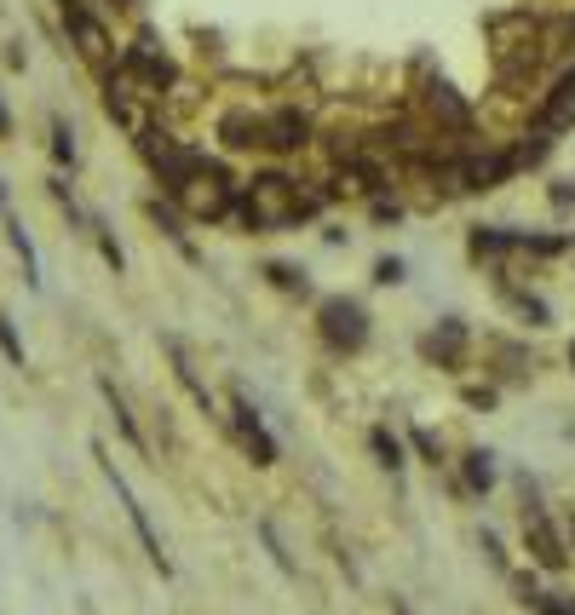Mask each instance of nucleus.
Here are the masks:
<instances>
[{
    "label": "nucleus",
    "mask_w": 575,
    "mask_h": 615,
    "mask_svg": "<svg viewBox=\"0 0 575 615\" xmlns=\"http://www.w3.org/2000/svg\"><path fill=\"white\" fill-rule=\"evenodd\" d=\"M236 196H242V184L230 179L213 156L196 161V167H190V179L173 190V202H179L196 225H225L230 213H236Z\"/></svg>",
    "instance_id": "obj_1"
},
{
    "label": "nucleus",
    "mask_w": 575,
    "mask_h": 615,
    "mask_svg": "<svg viewBox=\"0 0 575 615\" xmlns=\"http://www.w3.org/2000/svg\"><path fill=\"white\" fill-rule=\"evenodd\" d=\"M92 455H98V466H104V478H110L115 501L127 506V518H133L138 541H144V558H150V564H156L161 575H173V558H167V547H161V535H156V529H150V512H144V506H138L133 483H127V478H121V472H115V460H110V449H104V443H98V449H92Z\"/></svg>",
    "instance_id": "obj_2"
},
{
    "label": "nucleus",
    "mask_w": 575,
    "mask_h": 615,
    "mask_svg": "<svg viewBox=\"0 0 575 615\" xmlns=\"http://www.w3.org/2000/svg\"><path fill=\"white\" fill-rule=\"evenodd\" d=\"M317 328L322 340L334 345V351H363L368 345V311L357 299H322L317 305Z\"/></svg>",
    "instance_id": "obj_3"
},
{
    "label": "nucleus",
    "mask_w": 575,
    "mask_h": 615,
    "mask_svg": "<svg viewBox=\"0 0 575 615\" xmlns=\"http://www.w3.org/2000/svg\"><path fill=\"white\" fill-rule=\"evenodd\" d=\"M449 173H455V190H472V196H478V190H501V184L518 173V156H512V150H472V156H455Z\"/></svg>",
    "instance_id": "obj_4"
},
{
    "label": "nucleus",
    "mask_w": 575,
    "mask_h": 615,
    "mask_svg": "<svg viewBox=\"0 0 575 615\" xmlns=\"http://www.w3.org/2000/svg\"><path fill=\"white\" fill-rule=\"evenodd\" d=\"M524 552L535 558V564H541V570H552V575L570 564V541L558 535V524H552V518H547V512H541L535 501L524 506Z\"/></svg>",
    "instance_id": "obj_5"
},
{
    "label": "nucleus",
    "mask_w": 575,
    "mask_h": 615,
    "mask_svg": "<svg viewBox=\"0 0 575 615\" xmlns=\"http://www.w3.org/2000/svg\"><path fill=\"white\" fill-rule=\"evenodd\" d=\"M121 69H127L138 87L150 92V98H156V92L167 87V81H173V58H167V52H161L156 41H133L127 52H121Z\"/></svg>",
    "instance_id": "obj_6"
},
{
    "label": "nucleus",
    "mask_w": 575,
    "mask_h": 615,
    "mask_svg": "<svg viewBox=\"0 0 575 615\" xmlns=\"http://www.w3.org/2000/svg\"><path fill=\"white\" fill-rule=\"evenodd\" d=\"M535 133H547V138H558L564 127H575V69H564L558 81H552V92L535 104V121H529Z\"/></svg>",
    "instance_id": "obj_7"
},
{
    "label": "nucleus",
    "mask_w": 575,
    "mask_h": 615,
    "mask_svg": "<svg viewBox=\"0 0 575 615\" xmlns=\"http://www.w3.org/2000/svg\"><path fill=\"white\" fill-rule=\"evenodd\" d=\"M466 345H472V328H466L460 317H443L432 334H420V357H426V363H437V368H460Z\"/></svg>",
    "instance_id": "obj_8"
},
{
    "label": "nucleus",
    "mask_w": 575,
    "mask_h": 615,
    "mask_svg": "<svg viewBox=\"0 0 575 615\" xmlns=\"http://www.w3.org/2000/svg\"><path fill=\"white\" fill-rule=\"evenodd\" d=\"M311 144V115L305 110H265V150L271 156H288V150H305Z\"/></svg>",
    "instance_id": "obj_9"
},
{
    "label": "nucleus",
    "mask_w": 575,
    "mask_h": 615,
    "mask_svg": "<svg viewBox=\"0 0 575 615\" xmlns=\"http://www.w3.org/2000/svg\"><path fill=\"white\" fill-rule=\"evenodd\" d=\"M230 414H236V437L253 449V466H271L276 460V437L265 432V420L253 414V403L248 397H230Z\"/></svg>",
    "instance_id": "obj_10"
},
{
    "label": "nucleus",
    "mask_w": 575,
    "mask_h": 615,
    "mask_svg": "<svg viewBox=\"0 0 575 615\" xmlns=\"http://www.w3.org/2000/svg\"><path fill=\"white\" fill-rule=\"evenodd\" d=\"M161 351L173 357V374H179V386L190 391V397H196V409H202V414H213V391H207V380L196 374V357L184 351V340H173V334H167V340H161Z\"/></svg>",
    "instance_id": "obj_11"
},
{
    "label": "nucleus",
    "mask_w": 575,
    "mask_h": 615,
    "mask_svg": "<svg viewBox=\"0 0 575 615\" xmlns=\"http://www.w3.org/2000/svg\"><path fill=\"white\" fill-rule=\"evenodd\" d=\"M64 23H69V35H75V46L87 52V58H104V46H110V35H104V23L92 18L87 6L75 0V6H64Z\"/></svg>",
    "instance_id": "obj_12"
},
{
    "label": "nucleus",
    "mask_w": 575,
    "mask_h": 615,
    "mask_svg": "<svg viewBox=\"0 0 575 615\" xmlns=\"http://www.w3.org/2000/svg\"><path fill=\"white\" fill-rule=\"evenodd\" d=\"M0 219H6V236H12V248L23 259V276H29V288H41V259H35V242H29V230L18 225V213H12V196H6V184H0Z\"/></svg>",
    "instance_id": "obj_13"
},
{
    "label": "nucleus",
    "mask_w": 575,
    "mask_h": 615,
    "mask_svg": "<svg viewBox=\"0 0 575 615\" xmlns=\"http://www.w3.org/2000/svg\"><path fill=\"white\" fill-rule=\"evenodd\" d=\"M466 248H472V259H506V253H518V242L506 225H478L466 236Z\"/></svg>",
    "instance_id": "obj_14"
},
{
    "label": "nucleus",
    "mask_w": 575,
    "mask_h": 615,
    "mask_svg": "<svg viewBox=\"0 0 575 615\" xmlns=\"http://www.w3.org/2000/svg\"><path fill=\"white\" fill-rule=\"evenodd\" d=\"M98 391H104V403H110V414H115V432H121V437H127V443L138 449V455H144L150 443H144V432H138V420H133V409H127V397L115 391V380H98Z\"/></svg>",
    "instance_id": "obj_15"
},
{
    "label": "nucleus",
    "mask_w": 575,
    "mask_h": 615,
    "mask_svg": "<svg viewBox=\"0 0 575 615\" xmlns=\"http://www.w3.org/2000/svg\"><path fill=\"white\" fill-rule=\"evenodd\" d=\"M495 288H501V299H506V305H512V311H518V317L529 322V328H547V322H552L547 299H535V294H524V288H512L506 276H501V282H495Z\"/></svg>",
    "instance_id": "obj_16"
},
{
    "label": "nucleus",
    "mask_w": 575,
    "mask_h": 615,
    "mask_svg": "<svg viewBox=\"0 0 575 615\" xmlns=\"http://www.w3.org/2000/svg\"><path fill=\"white\" fill-rule=\"evenodd\" d=\"M460 466H466V489H472V495H489V489H495V455H489V449H466Z\"/></svg>",
    "instance_id": "obj_17"
},
{
    "label": "nucleus",
    "mask_w": 575,
    "mask_h": 615,
    "mask_svg": "<svg viewBox=\"0 0 575 615\" xmlns=\"http://www.w3.org/2000/svg\"><path fill=\"white\" fill-rule=\"evenodd\" d=\"M368 449H374V460H380L386 472H397V466H403V443H397L386 426H374V432H368Z\"/></svg>",
    "instance_id": "obj_18"
},
{
    "label": "nucleus",
    "mask_w": 575,
    "mask_h": 615,
    "mask_svg": "<svg viewBox=\"0 0 575 615\" xmlns=\"http://www.w3.org/2000/svg\"><path fill=\"white\" fill-rule=\"evenodd\" d=\"M265 276H271L282 294H311V282H305V271H294V265H265Z\"/></svg>",
    "instance_id": "obj_19"
},
{
    "label": "nucleus",
    "mask_w": 575,
    "mask_h": 615,
    "mask_svg": "<svg viewBox=\"0 0 575 615\" xmlns=\"http://www.w3.org/2000/svg\"><path fill=\"white\" fill-rule=\"evenodd\" d=\"M259 541L271 547L276 570H288V575H294V558H288V547H282V535H276V524H271V518H259Z\"/></svg>",
    "instance_id": "obj_20"
},
{
    "label": "nucleus",
    "mask_w": 575,
    "mask_h": 615,
    "mask_svg": "<svg viewBox=\"0 0 575 615\" xmlns=\"http://www.w3.org/2000/svg\"><path fill=\"white\" fill-rule=\"evenodd\" d=\"M0 351H6L12 368H23V340H18V328H12V317H0Z\"/></svg>",
    "instance_id": "obj_21"
},
{
    "label": "nucleus",
    "mask_w": 575,
    "mask_h": 615,
    "mask_svg": "<svg viewBox=\"0 0 575 615\" xmlns=\"http://www.w3.org/2000/svg\"><path fill=\"white\" fill-rule=\"evenodd\" d=\"M52 156L75 167V133H69V121H52Z\"/></svg>",
    "instance_id": "obj_22"
},
{
    "label": "nucleus",
    "mask_w": 575,
    "mask_h": 615,
    "mask_svg": "<svg viewBox=\"0 0 575 615\" xmlns=\"http://www.w3.org/2000/svg\"><path fill=\"white\" fill-rule=\"evenodd\" d=\"M409 443L420 449V455H426V466H443V437H432V432H414Z\"/></svg>",
    "instance_id": "obj_23"
},
{
    "label": "nucleus",
    "mask_w": 575,
    "mask_h": 615,
    "mask_svg": "<svg viewBox=\"0 0 575 615\" xmlns=\"http://www.w3.org/2000/svg\"><path fill=\"white\" fill-rule=\"evenodd\" d=\"M92 230H98V253H104V259H110L115 271H121L127 259H121V248H115V236H110V230H104V219H92Z\"/></svg>",
    "instance_id": "obj_24"
},
{
    "label": "nucleus",
    "mask_w": 575,
    "mask_h": 615,
    "mask_svg": "<svg viewBox=\"0 0 575 615\" xmlns=\"http://www.w3.org/2000/svg\"><path fill=\"white\" fill-rule=\"evenodd\" d=\"M374 282H380V288L403 282V259H380V265H374Z\"/></svg>",
    "instance_id": "obj_25"
},
{
    "label": "nucleus",
    "mask_w": 575,
    "mask_h": 615,
    "mask_svg": "<svg viewBox=\"0 0 575 615\" xmlns=\"http://www.w3.org/2000/svg\"><path fill=\"white\" fill-rule=\"evenodd\" d=\"M466 403H472V409H489V403H495V391H489V386H466Z\"/></svg>",
    "instance_id": "obj_26"
},
{
    "label": "nucleus",
    "mask_w": 575,
    "mask_h": 615,
    "mask_svg": "<svg viewBox=\"0 0 575 615\" xmlns=\"http://www.w3.org/2000/svg\"><path fill=\"white\" fill-rule=\"evenodd\" d=\"M552 207H575V184H552Z\"/></svg>",
    "instance_id": "obj_27"
},
{
    "label": "nucleus",
    "mask_w": 575,
    "mask_h": 615,
    "mask_svg": "<svg viewBox=\"0 0 575 615\" xmlns=\"http://www.w3.org/2000/svg\"><path fill=\"white\" fill-rule=\"evenodd\" d=\"M12 133V115H6V104H0V138Z\"/></svg>",
    "instance_id": "obj_28"
},
{
    "label": "nucleus",
    "mask_w": 575,
    "mask_h": 615,
    "mask_svg": "<svg viewBox=\"0 0 575 615\" xmlns=\"http://www.w3.org/2000/svg\"><path fill=\"white\" fill-rule=\"evenodd\" d=\"M564 529H570V541H575V506H570V518H564Z\"/></svg>",
    "instance_id": "obj_29"
},
{
    "label": "nucleus",
    "mask_w": 575,
    "mask_h": 615,
    "mask_svg": "<svg viewBox=\"0 0 575 615\" xmlns=\"http://www.w3.org/2000/svg\"><path fill=\"white\" fill-rule=\"evenodd\" d=\"M391 610H397V615H409V610H403V604H391Z\"/></svg>",
    "instance_id": "obj_30"
},
{
    "label": "nucleus",
    "mask_w": 575,
    "mask_h": 615,
    "mask_svg": "<svg viewBox=\"0 0 575 615\" xmlns=\"http://www.w3.org/2000/svg\"><path fill=\"white\" fill-rule=\"evenodd\" d=\"M570 363H575V345H570Z\"/></svg>",
    "instance_id": "obj_31"
}]
</instances>
